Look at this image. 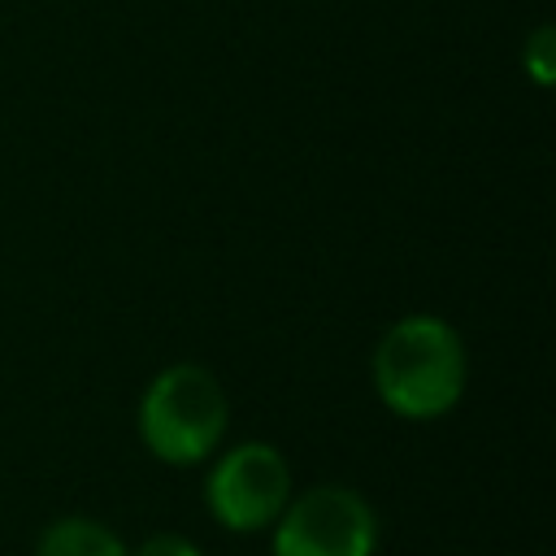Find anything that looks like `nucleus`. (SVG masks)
Segmentation results:
<instances>
[{"label": "nucleus", "mask_w": 556, "mask_h": 556, "mask_svg": "<svg viewBox=\"0 0 556 556\" xmlns=\"http://www.w3.org/2000/svg\"><path fill=\"white\" fill-rule=\"evenodd\" d=\"M369 382L382 408L404 421L447 417L469 382V356L460 330L439 313L395 317L374 343Z\"/></svg>", "instance_id": "f257e3e1"}, {"label": "nucleus", "mask_w": 556, "mask_h": 556, "mask_svg": "<svg viewBox=\"0 0 556 556\" xmlns=\"http://www.w3.org/2000/svg\"><path fill=\"white\" fill-rule=\"evenodd\" d=\"M230 426V400L213 369L195 361H174L156 369L139 395L135 430L152 460L191 469L204 465Z\"/></svg>", "instance_id": "f03ea898"}, {"label": "nucleus", "mask_w": 556, "mask_h": 556, "mask_svg": "<svg viewBox=\"0 0 556 556\" xmlns=\"http://www.w3.org/2000/svg\"><path fill=\"white\" fill-rule=\"evenodd\" d=\"M378 513L348 482H317L291 491L269 526V556H374Z\"/></svg>", "instance_id": "7ed1b4c3"}, {"label": "nucleus", "mask_w": 556, "mask_h": 556, "mask_svg": "<svg viewBox=\"0 0 556 556\" xmlns=\"http://www.w3.org/2000/svg\"><path fill=\"white\" fill-rule=\"evenodd\" d=\"M291 500V465L265 439L213 452L204 473V508L226 534H265Z\"/></svg>", "instance_id": "20e7f679"}, {"label": "nucleus", "mask_w": 556, "mask_h": 556, "mask_svg": "<svg viewBox=\"0 0 556 556\" xmlns=\"http://www.w3.org/2000/svg\"><path fill=\"white\" fill-rule=\"evenodd\" d=\"M35 556H130V543L96 517H56L39 530Z\"/></svg>", "instance_id": "39448f33"}, {"label": "nucleus", "mask_w": 556, "mask_h": 556, "mask_svg": "<svg viewBox=\"0 0 556 556\" xmlns=\"http://www.w3.org/2000/svg\"><path fill=\"white\" fill-rule=\"evenodd\" d=\"M521 70L534 87H556V26L552 22H539L526 43H521Z\"/></svg>", "instance_id": "423d86ee"}, {"label": "nucleus", "mask_w": 556, "mask_h": 556, "mask_svg": "<svg viewBox=\"0 0 556 556\" xmlns=\"http://www.w3.org/2000/svg\"><path fill=\"white\" fill-rule=\"evenodd\" d=\"M130 556H204V552H200V543L187 539V534L156 530V534H148L139 547H130Z\"/></svg>", "instance_id": "0eeeda50"}]
</instances>
